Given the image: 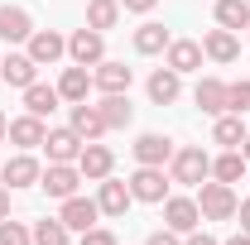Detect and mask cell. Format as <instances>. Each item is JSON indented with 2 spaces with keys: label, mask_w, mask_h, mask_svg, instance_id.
<instances>
[{
  "label": "cell",
  "mask_w": 250,
  "mask_h": 245,
  "mask_svg": "<svg viewBox=\"0 0 250 245\" xmlns=\"http://www.w3.org/2000/svg\"><path fill=\"white\" fill-rule=\"evenodd\" d=\"M168 178L183 183V187H202L207 178H212V154L202 149V144L173 149V159H168Z\"/></svg>",
  "instance_id": "obj_1"
},
{
  "label": "cell",
  "mask_w": 250,
  "mask_h": 245,
  "mask_svg": "<svg viewBox=\"0 0 250 245\" xmlns=\"http://www.w3.org/2000/svg\"><path fill=\"white\" fill-rule=\"evenodd\" d=\"M197 207H202V221H231L236 207H241V197H236V187H231V183L207 178V183L197 187Z\"/></svg>",
  "instance_id": "obj_2"
},
{
  "label": "cell",
  "mask_w": 250,
  "mask_h": 245,
  "mask_svg": "<svg viewBox=\"0 0 250 245\" xmlns=\"http://www.w3.org/2000/svg\"><path fill=\"white\" fill-rule=\"evenodd\" d=\"M0 178H5V187H10V192H15V187H39L43 163H39L29 149H20L15 159H5V163H0Z\"/></svg>",
  "instance_id": "obj_3"
},
{
  "label": "cell",
  "mask_w": 250,
  "mask_h": 245,
  "mask_svg": "<svg viewBox=\"0 0 250 245\" xmlns=\"http://www.w3.org/2000/svg\"><path fill=\"white\" fill-rule=\"evenodd\" d=\"M159 207H164V226L178 231V236H188V231L202 226V207H197V197H164Z\"/></svg>",
  "instance_id": "obj_4"
},
{
  "label": "cell",
  "mask_w": 250,
  "mask_h": 245,
  "mask_svg": "<svg viewBox=\"0 0 250 245\" xmlns=\"http://www.w3.org/2000/svg\"><path fill=\"white\" fill-rule=\"evenodd\" d=\"M168 173L164 168H149V163H140L135 173H130V192H135V202H164L168 197Z\"/></svg>",
  "instance_id": "obj_5"
},
{
  "label": "cell",
  "mask_w": 250,
  "mask_h": 245,
  "mask_svg": "<svg viewBox=\"0 0 250 245\" xmlns=\"http://www.w3.org/2000/svg\"><path fill=\"white\" fill-rule=\"evenodd\" d=\"M82 144H87V140H82L72 125H58V130L43 135V154H48V163H77Z\"/></svg>",
  "instance_id": "obj_6"
},
{
  "label": "cell",
  "mask_w": 250,
  "mask_h": 245,
  "mask_svg": "<svg viewBox=\"0 0 250 245\" xmlns=\"http://www.w3.org/2000/svg\"><path fill=\"white\" fill-rule=\"evenodd\" d=\"M96 216H101L96 197H82V192L62 197V207H58V221L67 226V231H92V226H96Z\"/></svg>",
  "instance_id": "obj_7"
},
{
  "label": "cell",
  "mask_w": 250,
  "mask_h": 245,
  "mask_svg": "<svg viewBox=\"0 0 250 245\" xmlns=\"http://www.w3.org/2000/svg\"><path fill=\"white\" fill-rule=\"evenodd\" d=\"M67 58L77 62V67H96V62L106 58V34L101 29H77L67 39Z\"/></svg>",
  "instance_id": "obj_8"
},
{
  "label": "cell",
  "mask_w": 250,
  "mask_h": 245,
  "mask_svg": "<svg viewBox=\"0 0 250 245\" xmlns=\"http://www.w3.org/2000/svg\"><path fill=\"white\" fill-rule=\"evenodd\" d=\"M111 168H116V154L106 149V144H96V140H87L82 154H77V173L87 183H101V178H111Z\"/></svg>",
  "instance_id": "obj_9"
},
{
  "label": "cell",
  "mask_w": 250,
  "mask_h": 245,
  "mask_svg": "<svg viewBox=\"0 0 250 245\" xmlns=\"http://www.w3.org/2000/svg\"><path fill=\"white\" fill-rule=\"evenodd\" d=\"M130 82H135V72L125 67V62H116V58H101L92 67V87L101 96H116V92H130Z\"/></svg>",
  "instance_id": "obj_10"
},
{
  "label": "cell",
  "mask_w": 250,
  "mask_h": 245,
  "mask_svg": "<svg viewBox=\"0 0 250 245\" xmlns=\"http://www.w3.org/2000/svg\"><path fill=\"white\" fill-rule=\"evenodd\" d=\"M77 183H87V178L77 173V163H48V168H43V178H39V187H43L48 197H58V202H62V197H72Z\"/></svg>",
  "instance_id": "obj_11"
},
{
  "label": "cell",
  "mask_w": 250,
  "mask_h": 245,
  "mask_svg": "<svg viewBox=\"0 0 250 245\" xmlns=\"http://www.w3.org/2000/svg\"><path fill=\"white\" fill-rule=\"evenodd\" d=\"M24 53H29L39 67H53V62L67 53V39H62L58 29H34V34H29V48H24Z\"/></svg>",
  "instance_id": "obj_12"
},
{
  "label": "cell",
  "mask_w": 250,
  "mask_h": 245,
  "mask_svg": "<svg viewBox=\"0 0 250 245\" xmlns=\"http://www.w3.org/2000/svg\"><path fill=\"white\" fill-rule=\"evenodd\" d=\"M145 92H149V101H154V106H173V101L183 96V77H178V72L164 62V67H154V72H149Z\"/></svg>",
  "instance_id": "obj_13"
},
{
  "label": "cell",
  "mask_w": 250,
  "mask_h": 245,
  "mask_svg": "<svg viewBox=\"0 0 250 245\" xmlns=\"http://www.w3.org/2000/svg\"><path fill=\"white\" fill-rule=\"evenodd\" d=\"M135 163H149V168H164L168 159H173V140L168 135H159V130H149V135H140L135 144Z\"/></svg>",
  "instance_id": "obj_14"
},
{
  "label": "cell",
  "mask_w": 250,
  "mask_h": 245,
  "mask_svg": "<svg viewBox=\"0 0 250 245\" xmlns=\"http://www.w3.org/2000/svg\"><path fill=\"white\" fill-rule=\"evenodd\" d=\"M130 202H135L130 183H121V178H101V192H96L101 216H125V212H130Z\"/></svg>",
  "instance_id": "obj_15"
},
{
  "label": "cell",
  "mask_w": 250,
  "mask_h": 245,
  "mask_svg": "<svg viewBox=\"0 0 250 245\" xmlns=\"http://www.w3.org/2000/svg\"><path fill=\"white\" fill-rule=\"evenodd\" d=\"M34 34V20L24 5H0V39L5 43H29Z\"/></svg>",
  "instance_id": "obj_16"
},
{
  "label": "cell",
  "mask_w": 250,
  "mask_h": 245,
  "mask_svg": "<svg viewBox=\"0 0 250 245\" xmlns=\"http://www.w3.org/2000/svg\"><path fill=\"white\" fill-rule=\"evenodd\" d=\"M0 77H5L10 87H20V92H24V87L39 82V62H34L29 53H5V58H0Z\"/></svg>",
  "instance_id": "obj_17"
},
{
  "label": "cell",
  "mask_w": 250,
  "mask_h": 245,
  "mask_svg": "<svg viewBox=\"0 0 250 245\" xmlns=\"http://www.w3.org/2000/svg\"><path fill=\"white\" fill-rule=\"evenodd\" d=\"M164 53H168L164 62H168L178 77H183V72H197V67H202V58H207V53H202V43H192V39H173Z\"/></svg>",
  "instance_id": "obj_18"
},
{
  "label": "cell",
  "mask_w": 250,
  "mask_h": 245,
  "mask_svg": "<svg viewBox=\"0 0 250 245\" xmlns=\"http://www.w3.org/2000/svg\"><path fill=\"white\" fill-rule=\"evenodd\" d=\"M192 101H197V111H207V116H226V82H221V77H197Z\"/></svg>",
  "instance_id": "obj_19"
},
{
  "label": "cell",
  "mask_w": 250,
  "mask_h": 245,
  "mask_svg": "<svg viewBox=\"0 0 250 245\" xmlns=\"http://www.w3.org/2000/svg\"><path fill=\"white\" fill-rule=\"evenodd\" d=\"M202 53H207L212 62H236L241 58V39L217 24V29H207V39H202Z\"/></svg>",
  "instance_id": "obj_20"
},
{
  "label": "cell",
  "mask_w": 250,
  "mask_h": 245,
  "mask_svg": "<svg viewBox=\"0 0 250 245\" xmlns=\"http://www.w3.org/2000/svg\"><path fill=\"white\" fill-rule=\"evenodd\" d=\"M43 135H48V130H43V121L24 111L20 121H10V135H5V140H10L15 149H39V144H43Z\"/></svg>",
  "instance_id": "obj_21"
},
{
  "label": "cell",
  "mask_w": 250,
  "mask_h": 245,
  "mask_svg": "<svg viewBox=\"0 0 250 245\" xmlns=\"http://www.w3.org/2000/svg\"><path fill=\"white\" fill-rule=\"evenodd\" d=\"M246 173H250V159L241 149H221L217 159H212V178H217V183H231V187H236Z\"/></svg>",
  "instance_id": "obj_22"
},
{
  "label": "cell",
  "mask_w": 250,
  "mask_h": 245,
  "mask_svg": "<svg viewBox=\"0 0 250 245\" xmlns=\"http://www.w3.org/2000/svg\"><path fill=\"white\" fill-rule=\"evenodd\" d=\"M96 111H101V121H106V130H125V125L135 121V106H130V92L101 96V101H96Z\"/></svg>",
  "instance_id": "obj_23"
},
{
  "label": "cell",
  "mask_w": 250,
  "mask_h": 245,
  "mask_svg": "<svg viewBox=\"0 0 250 245\" xmlns=\"http://www.w3.org/2000/svg\"><path fill=\"white\" fill-rule=\"evenodd\" d=\"M246 116H231V111H226V116H217V125H212V144H221V149H241V144H246Z\"/></svg>",
  "instance_id": "obj_24"
},
{
  "label": "cell",
  "mask_w": 250,
  "mask_h": 245,
  "mask_svg": "<svg viewBox=\"0 0 250 245\" xmlns=\"http://www.w3.org/2000/svg\"><path fill=\"white\" fill-rule=\"evenodd\" d=\"M67 125H72L82 140H101V135H106L101 111H96V106H87V101H72V116H67Z\"/></svg>",
  "instance_id": "obj_25"
},
{
  "label": "cell",
  "mask_w": 250,
  "mask_h": 245,
  "mask_svg": "<svg viewBox=\"0 0 250 245\" xmlns=\"http://www.w3.org/2000/svg\"><path fill=\"white\" fill-rule=\"evenodd\" d=\"M87 92H96V87H92V72L77 67V62L62 67V77H58V96H62V101H87Z\"/></svg>",
  "instance_id": "obj_26"
},
{
  "label": "cell",
  "mask_w": 250,
  "mask_h": 245,
  "mask_svg": "<svg viewBox=\"0 0 250 245\" xmlns=\"http://www.w3.org/2000/svg\"><path fill=\"white\" fill-rule=\"evenodd\" d=\"M168 43H173V39H168V29H164V24H154V20L135 29V53H140V58H154V53H164Z\"/></svg>",
  "instance_id": "obj_27"
},
{
  "label": "cell",
  "mask_w": 250,
  "mask_h": 245,
  "mask_svg": "<svg viewBox=\"0 0 250 245\" xmlns=\"http://www.w3.org/2000/svg\"><path fill=\"white\" fill-rule=\"evenodd\" d=\"M58 87H43V82H34V87H24V111H29V116H39V121H43V116H53V111H58Z\"/></svg>",
  "instance_id": "obj_28"
},
{
  "label": "cell",
  "mask_w": 250,
  "mask_h": 245,
  "mask_svg": "<svg viewBox=\"0 0 250 245\" xmlns=\"http://www.w3.org/2000/svg\"><path fill=\"white\" fill-rule=\"evenodd\" d=\"M121 0H87V29H116V24H121Z\"/></svg>",
  "instance_id": "obj_29"
},
{
  "label": "cell",
  "mask_w": 250,
  "mask_h": 245,
  "mask_svg": "<svg viewBox=\"0 0 250 245\" xmlns=\"http://www.w3.org/2000/svg\"><path fill=\"white\" fill-rule=\"evenodd\" d=\"M217 24L231 34L250 29V0H217Z\"/></svg>",
  "instance_id": "obj_30"
},
{
  "label": "cell",
  "mask_w": 250,
  "mask_h": 245,
  "mask_svg": "<svg viewBox=\"0 0 250 245\" xmlns=\"http://www.w3.org/2000/svg\"><path fill=\"white\" fill-rule=\"evenodd\" d=\"M29 231H34V245H67V236H72L58 216H43V221H34Z\"/></svg>",
  "instance_id": "obj_31"
},
{
  "label": "cell",
  "mask_w": 250,
  "mask_h": 245,
  "mask_svg": "<svg viewBox=\"0 0 250 245\" xmlns=\"http://www.w3.org/2000/svg\"><path fill=\"white\" fill-rule=\"evenodd\" d=\"M226 111H231V116H246V111H250V77L226 82Z\"/></svg>",
  "instance_id": "obj_32"
},
{
  "label": "cell",
  "mask_w": 250,
  "mask_h": 245,
  "mask_svg": "<svg viewBox=\"0 0 250 245\" xmlns=\"http://www.w3.org/2000/svg\"><path fill=\"white\" fill-rule=\"evenodd\" d=\"M0 245H34V231L24 226V221H0Z\"/></svg>",
  "instance_id": "obj_33"
},
{
  "label": "cell",
  "mask_w": 250,
  "mask_h": 245,
  "mask_svg": "<svg viewBox=\"0 0 250 245\" xmlns=\"http://www.w3.org/2000/svg\"><path fill=\"white\" fill-rule=\"evenodd\" d=\"M77 245H116V236L106 231V226H92V231H82V241Z\"/></svg>",
  "instance_id": "obj_34"
},
{
  "label": "cell",
  "mask_w": 250,
  "mask_h": 245,
  "mask_svg": "<svg viewBox=\"0 0 250 245\" xmlns=\"http://www.w3.org/2000/svg\"><path fill=\"white\" fill-rule=\"evenodd\" d=\"M145 245H183V236L164 226V231H154V236H149V241H145Z\"/></svg>",
  "instance_id": "obj_35"
},
{
  "label": "cell",
  "mask_w": 250,
  "mask_h": 245,
  "mask_svg": "<svg viewBox=\"0 0 250 245\" xmlns=\"http://www.w3.org/2000/svg\"><path fill=\"white\" fill-rule=\"evenodd\" d=\"M159 0H121V10H130V15H149Z\"/></svg>",
  "instance_id": "obj_36"
},
{
  "label": "cell",
  "mask_w": 250,
  "mask_h": 245,
  "mask_svg": "<svg viewBox=\"0 0 250 245\" xmlns=\"http://www.w3.org/2000/svg\"><path fill=\"white\" fill-rule=\"evenodd\" d=\"M183 245H221V241H212V236H202V231H188V236H183Z\"/></svg>",
  "instance_id": "obj_37"
},
{
  "label": "cell",
  "mask_w": 250,
  "mask_h": 245,
  "mask_svg": "<svg viewBox=\"0 0 250 245\" xmlns=\"http://www.w3.org/2000/svg\"><path fill=\"white\" fill-rule=\"evenodd\" d=\"M236 216H241V231H246V236H250V197H246V202H241V207H236Z\"/></svg>",
  "instance_id": "obj_38"
},
{
  "label": "cell",
  "mask_w": 250,
  "mask_h": 245,
  "mask_svg": "<svg viewBox=\"0 0 250 245\" xmlns=\"http://www.w3.org/2000/svg\"><path fill=\"white\" fill-rule=\"evenodd\" d=\"M5 216H10V187L0 183V221H5Z\"/></svg>",
  "instance_id": "obj_39"
},
{
  "label": "cell",
  "mask_w": 250,
  "mask_h": 245,
  "mask_svg": "<svg viewBox=\"0 0 250 245\" xmlns=\"http://www.w3.org/2000/svg\"><path fill=\"white\" fill-rule=\"evenodd\" d=\"M221 245H250V236H246V231H236L231 241H221Z\"/></svg>",
  "instance_id": "obj_40"
},
{
  "label": "cell",
  "mask_w": 250,
  "mask_h": 245,
  "mask_svg": "<svg viewBox=\"0 0 250 245\" xmlns=\"http://www.w3.org/2000/svg\"><path fill=\"white\" fill-rule=\"evenodd\" d=\"M5 135H10V116L0 111V140H5Z\"/></svg>",
  "instance_id": "obj_41"
},
{
  "label": "cell",
  "mask_w": 250,
  "mask_h": 245,
  "mask_svg": "<svg viewBox=\"0 0 250 245\" xmlns=\"http://www.w3.org/2000/svg\"><path fill=\"white\" fill-rule=\"evenodd\" d=\"M241 154H246V159H250V135H246V144H241Z\"/></svg>",
  "instance_id": "obj_42"
},
{
  "label": "cell",
  "mask_w": 250,
  "mask_h": 245,
  "mask_svg": "<svg viewBox=\"0 0 250 245\" xmlns=\"http://www.w3.org/2000/svg\"><path fill=\"white\" fill-rule=\"evenodd\" d=\"M246 178H250V173H246Z\"/></svg>",
  "instance_id": "obj_43"
}]
</instances>
